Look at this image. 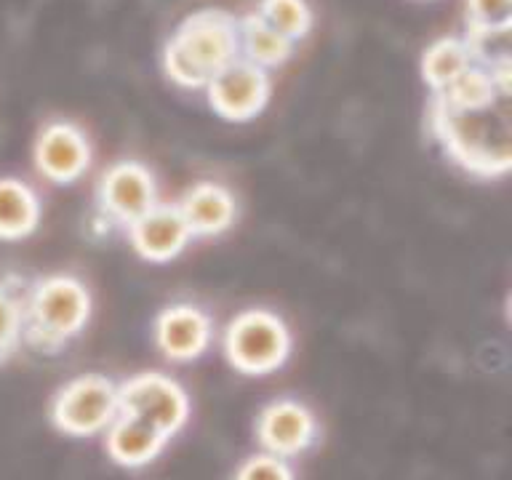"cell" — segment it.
<instances>
[{"label":"cell","mask_w":512,"mask_h":480,"mask_svg":"<svg viewBox=\"0 0 512 480\" xmlns=\"http://www.w3.org/2000/svg\"><path fill=\"white\" fill-rule=\"evenodd\" d=\"M427 131L464 174L491 182L512 168V91L483 104H451L430 96Z\"/></svg>","instance_id":"6da1fadb"},{"label":"cell","mask_w":512,"mask_h":480,"mask_svg":"<svg viewBox=\"0 0 512 480\" xmlns=\"http://www.w3.org/2000/svg\"><path fill=\"white\" fill-rule=\"evenodd\" d=\"M94 296L83 278L54 272L30 280L24 299V347L38 355H62L91 323Z\"/></svg>","instance_id":"7a4b0ae2"},{"label":"cell","mask_w":512,"mask_h":480,"mask_svg":"<svg viewBox=\"0 0 512 480\" xmlns=\"http://www.w3.org/2000/svg\"><path fill=\"white\" fill-rule=\"evenodd\" d=\"M238 59V16L224 8H200L190 14L163 48L166 75L184 88L206 86L216 72Z\"/></svg>","instance_id":"3957f363"},{"label":"cell","mask_w":512,"mask_h":480,"mask_svg":"<svg viewBox=\"0 0 512 480\" xmlns=\"http://www.w3.org/2000/svg\"><path fill=\"white\" fill-rule=\"evenodd\" d=\"M160 203L158 179L139 160H115L94 184L86 230L91 238L128 232Z\"/></svg>","instance_id":"277c9868"},{"label":"cell","mask_w":512,"mask_h":480,"mask_svg":"<svg viewBox=\"0 0 512 480\" xmlns=\"http://www.w3.org/2000/svg\"><path fill=\"white\" fill-rule=\"evenodd\" d=\"M222 347L224 358L238 374L267 376L286 366L294 350V336L278 312L248 307L227 323Z\"/></svg>","instance_id":"5b68a950"},{"label":"cell","mask_w":512,"mask_h":480,"mask_svg":"<svg viewBox=\"0 0 512 480\" xmlns=\"http://www.w3.org/2000/svg\"><path fill=\"white\" fill-rule=\"evenodd\" d=\"M120 414L118 382L104 374H83L56 390L48 416L70 438H94Z\"/></svg>","instance_id":"8992f818"},{"label":"cell","mask_w":512,"mask_h":480,"mask_svg":"<svg viewBox=\"0 0 512 480\" xmlns=\"http://www.w3.org/2000/svg\"><path fill=\"white\" fill-rule=\"evenodd\" d=\"M118 403L123 414L142 419L168 440L190 419V395L174 376L142 371L118 382Z\"/></svg>","instance_id":"52a82bcc"},{"label":"cell","mask_w":512,"mask_h":480,"mask_svg":"<svg viewBox=\"0 0 512 480\" xmlns=\"http://www.w3.org/2000/svg\"><path fill=\"white\" fill-rule=\"evenodd\" d=\"M32 158H35L38 174L46 182L67 187L86 176L91 160H94V147L78 123L51 120L48 126L40 128Z\"/></svg>","instance_id":"ba28073f"},{"label":"cell","mask_w":512,"mask_h":480,"mask_svg":"<svg viewBox=\"0 0 512 480\" xmlns=\"http://www.w3.org/2000/svg\"><path fill=\"white\" fill-rule=\"evenodd\" d=\"M214 318L206 307L195 302H174L163 307L152 323L155 347L171 363L200 360L214 344Z\"/></svg>","instance_id":"9c48e42d"},{"label":"cell","mask_w":512,"mask_h":480,"mask_svg":"<svg viewBox=\"0 0 512 480\" xmlns=\"http://www.w3.org/2000/svg\"><path fill=\"white\" fill-rule=\"evenodd\" d=\"M264 454L294 459L320 440L318 416L296 398H278L259 411L254 424Z\"/></svg>","instance_id":"30bf717a"},{"label":"cell","mask_w":512,"mask_h":480,"mask_svg":"<svg viewBox=\"0 0 512 480\" xmlns=\"http://www.w3.org/2000/svg\"><path fill=\"white\" fill-rule=\"evenodd\" d=\"M206 88L208 104L219 118L243 123L264 110V104L270 99L272 80L267 70L246 62V59H238V62L227 64L222 72H216L206 83Z\"/></svg>","instance_id":"8fae6325"},{"label":"cell","mask_w":512,"mask_h":480,"mask_svg":"<svg viewBox=\"0 0 512 480\" xmlns=\"http://www.w3.org/2000/svg\"><path fill=\"white\" fill-rule=\"evenodd\" d=\"M176 208L182 214L192 240L214 238L222 235L238 222L240 206L235 192L222 182H195L182 192V198L176 200Z\"/></svg>","instance_id":"7c38bea8"},{"label":"cell","mask_w":512,"mask_h":480,"mask_svg":"<svg viewBox=\"0 0 512 480\" xmlns=\"http://www.w3.org/2000/svg\"><path fill=\"white\" fill-rule=\"evenodd\" d=\"M126 238L142 259L163 264L182 254L184 248L190 246L192 235L176 203L160 200L158 206L147 211L134 227H128Z\"/></svg>","instance_id":"4fadbf2b"},{"label":"cell","mask_w":512,"mask_h":480,"mask_svg":"<svg viewBox=\"0 0 512 480\" xmlns=\"http://www.w3.org/2000/svg\"><path fill=\"white\" fill-rule=\"evenodd\" d=\"M166 446V435H160L155 427H150L142 419H136V416L123 414V411L104 430L107 454H110L112 462L120 464V467H128V470H136V467L155 462Z\"/></svg>","instance_id":"5bb4252c"},{"label":"cell","mask_w":512,"mask_h":480,"mask_svg":"<svg viewBox=\"0 0 512 480\" xmlns=\"http://www.w3.org/2000/svg\"><path fill=\"white\" fill-rule=\"evenodd\" d=\"M43 216V200L32 184L3 176L0 179V240L30 238Z\"/></svg>","instance_id":"9a60e30c"},{"label":"cell","mask_w":512,"mask_h":480,"mask_svg":"<svg viewBox=\"0 0 512 480\" xmlns=\"http://www.w3.org/2000/svg\"><path fill=\"white\" fill-rule=\"evenodd\" d=\"M30 280L19 270L0 272V366L24 347V299Z\"/></svg>","instance_id":"2e32d148"},{"label":"cell","mask_w":512,"mask_h":480,"mask_svg":"<svg viewBox=\"0 0 512 480\" xmlns=\"http://www.w3.org/2000/svg\"><path fill=\"white\" fill-rule=\"evenodd\" d=\"M238 38H240V59L270 70L278 64H286L294 56L296 43L283 38L280 32H275L270 24L264 22L262 16L251 11L243 19H238Z\"/></svg>","instance_id":"e0dca14e"},{"label":"cell","mask_w":512,"mask_h":480,"mask_svg":"<svg viewBox=\"0 0 512 480\" xmlns=\"http://www.w3.org/2000/svg\"><path fill=\"white\" fill-rule=\"evenodd\" d=\"M472 64L475 62H472L470 48H467L464 38H440L424 51L422 78L430 86L432 94H438Z\"/></svg>","instance_id":"ac0fdd59"},{"label":"cell","mask_w":512,"mask_h":480,"mask_svg":"<svg viewBox=\"0 0 512 480\" xmlns=\"http://www.w3.org/2000/svg\"><path fill=\"white\" fill-rule=\"evenodd\" d=\"M512 27H496V30H467L464 43L470 48L472 62L494 75H510L512 78Z\"/></svg>","instance_id":"d6986e66"},{"label":"cell","mask_w":512,"mask_h":480,"mask_svg":"<svg viewBox=\"0 0 512 480\" xmlns=\"http://www.w3.org/2000/svg\"><path fill=\"white\" fill-rule=\"evenodd\" d=\"M256 14L291 43L307 38L312 27V11L307 0H262Z\"/></svg>","instance_id":"ffe728a7"},{"label":"cell","mask_w":512,"mask_h":480,"mask_svg":"<svg viewBox=\"0 0 512 480\" xmlns=\"http://www.w3.org/2000/svg\"><path fill=\"white\" fill-rule=\"evenodd\" d=\"M464 22L467 30L512 27V0H467Z\"/></svg>","instance_id":"44dd1931"},{"label":"cell","mask_w":512,"mask_h":480,"mask_svg":"<svg viewBox=\"0 0 512 480\" xmlns=\"http://www.w3.org/2000/svg\"><path fill=\"white\" fill-rule=\"evenodd\" d=\"M232 480H296V475L288 459L262 451V454H251L248 459H243Z\"/></svg>","instance_id":"7402d4cb"}]
</instances>
